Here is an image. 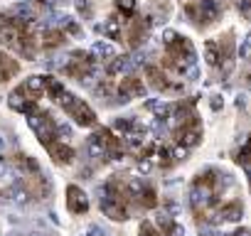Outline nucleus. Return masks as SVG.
<instances>
[{"instance_id":"nucleus-10","label":"nucleus","mask_w":251,"mask_h":236,"mask_svg":"<svg viewBox=\"0 0 251 236\" xmlns=\"http://www.w3.org/2000/svg\"><path fill=\"white\" fill-rule=\"evenodd\" d=\"M3 150H5V138L0 136V153H3Z\"/></svg>"},{"instance_id":"nucleus-7","label":"nucleus","mask_w":251,"mask_h":236,"mask_svg":"<svg viewBox=\"0 0 251 236\" xmlns=\"http://www.w3.org/2000/svg\"><path fill=\"white\" fill-rule=\"evenodd\" d=\"M138 234H141V236H163V234L155 229V224H153V221H143V224H141V229H138Z\"/></svg>"},{"instance_id":"nucleus-4","label":"nucleus","mask_w":251,"mask_h":236,"mask_svg":"<svg viewBox=\"0 0 251 236\" xmlns=\"http://www.w3.org/2000/svg\"><path fill=\"white\" fill-rule=\"evenodd\" d=\"M239 59H244V81L251 89V35H246V40L239 47Z\"/></svg>"},{"instance_id":"nucleus-9","label":"nucleus","mask_w":251,"mask_h":236,"mask_svg":"<svg viewBox=\"0 0 251 236\" xmlns=\"http://www.w3.org/2000/svg\"><path fill=\"white\" fill-rule=\"evenodd\" d=\"M8 23H10V20H8V18H5V15H0V30H3V27H5V25H8Z\"/></svg>"},{"instance_id":"nucleus-3","label":"nucleus","mask_w":251,"mask_h":236,"mask_svg":"<svg viewBox=\"0 0 251 236\" xmlns=\"http://www.w3.org/2000/svg\"><path fill=\"white\" fill-rule=\"evenodd\" d=\"M67 207L72 214H84L89 209V199L76 185H69V189H67Z\"/></svg>"},{"instance_id":"nucleus-6","label":"nucleus","mask_w":251,"mask_h":236,"mask_svg":"<svg viewBox=\"0 0 251 236\" xmlns=\"http://www.w3.org/2000/svg\"><path fill=\"white\" fill-rule=\"evenodd\" d=\"M0 67H3V71H0V81H8L18 71V64L10 57H0Z\"/></svg>"},{"instance_id":"nucleus-1","label":"nucleus","mask_w":251,"mask_h":236,"mask_svg":"<svg viewBox=\"0 0 251 236\" xmlns=\"http://www.w3.org/2000/svg\"><path fill=\"white\" fill-rule=\"evenodd\" d=\"M190 207L200 224H229L239 221L244 214L241 194L231 175L219 167H204L195 175L190 187Z\"/></svg>"},{"instance_id":"nucleus-2","label":"nucleus","mask_w":251,"mask_h":236,"mask_svg":"<svg viewBox=\"0 0 251 236\" xmlns=\"http://www.w3.org/2000/svg\"><path fill=\"white\" fill-rule=\"evenodd\" d=\"M236 40L234 30H226L224 35H217L204 42V64L217 79H226L236 67Z\"/></svg>"},{"instance_id":"nucleus-5","label":"nucleus","mask_w":251,"mask_h":236,"mask_svg":"<svg viewBox=\"0 0 251 236\" xmlns=\"http://www.w3.org/2000/svg\"><path fill=\"white\" fill-rule=\"evenodd\" d=\"M116 8H118V13L123 15V20H128V18H133L136 15V0H116Z\"/></svg>"},{"instance_id":"nucleus-8","label":"nucleus","mask_w":251,"mask_h":236,"mask_svg":"<svg viewBox=\"0 0 251 236\" xmlns=\"http://www.w3.org/2000/svg\"><path fill=\"white\" fill-rule=\"evenodd\" d=\"M226 236H251V229H234V231L226 234Z\"/></svg>"}]
</instances>
